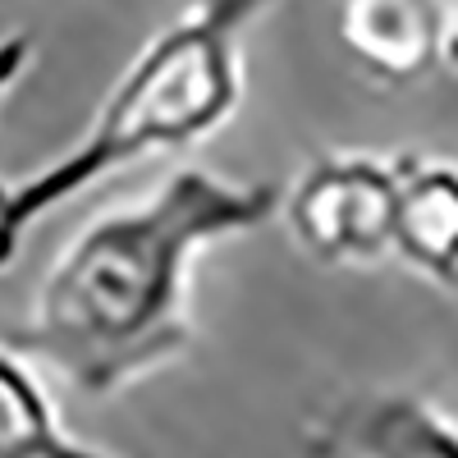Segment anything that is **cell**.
Segmentation results:
<instances>
[{
	"label": "cell",
	"mask_w": 458,
	"mask_h": 458,
	"mask_svg": "<svg viewBox=\"0 0 458 458\" xmlns=\"http://www.w3.org/2000/svg\"><path fill=\"white\" fill-rule=\"evenodd\" d=\"M276 0H188L120 73L88 133L42 170L0 179V271L28 229L83 188L157 151H179L229 124L243 101V32Z\"/></svg>",
	"instance_id": "cell-2"
},
{
	"label": "cell",
	"mask_w": 458,
	"mask_h": 458,
	"mask_svg": "<svg viewBox=\"0 0 458 458\" xmlns=\"http://www.w3.org/2000/svg\"><path fill=\"white\" fill-rule=\"evenodd\" d=\"M308 458H458V422L408 390H358L302 427Z\"/></svg>",
	"instance_id": "cell-4"
},
{
	"label": "cell",
	"mask_w": 458,
	"mask_h": 458,
	"mask_svg": "<svg viewBox=\"0 0 458 458\" xmlns=\"http://www.w3.org/2000/svg\"><path fill=\"white\" fill-rule=\"evenodd\" d=\"M436 32H440V60L458 69V0H422Z\"/></svg>",
	"instance_id": "cell-8"
},
{
	"label": "cell",
	"mask_w": 458,
	"mask_h": 458,
	"mask_svg": "<svg viewBox=\"0 0 458 458\" xmlns=\"http://www.w3.org/2000/svg\"><path fill=\"white\" fill-rule=\"evenodd\" d=\"M394 161V252L436 289H458V165L417 151Z\"/></svg>",
	"instance_id": "cell-6"
},
{
	"label": "cell",
	"mask_w": 458,
	"mask_h": 458,
	"mask_svg": "<svg viewBox=\"0 0 458 458\" xmlns=\"http://www.w3.org/2000/svg\"><path fill=\"white\" fill-rule=\"evenodd\" d=\"M399 161L367 151H326L289 193V229L321 266H376L394 252Z\"/></svg>",
	"instance_id": "cell-3"
},
{
	"label": "cell",
	"mask_w": 458,
	"mask_h": 458,
	"mask_svg": "<svg viewBox=\"0 0 458 458\" xmlns=\"http://www.w3.org/2000/svg\"><path fill=\"white\" fill-rule=\"evenodd\" d=\"M339 37L349 55L386 83H417L440 69V32L422 0H344Z\"/></svg>",
	"instance_id": "cell-7"
},
{
	"label": "cell",
	"mask_w": 458,
	"mask_h": 458,
	"mask_svg": "<svg viewBox=\"0 0 458 458\" xmlns=\"http://www.w3.org/2000/svg\"><path fill=\"white\" fill-rule=\"evenodd\" d=\"M276 211L280 188L266 179L234 183L211 170H174L157 193L97 216L55 257L10 349L97 399L138 386L193 344V261L252 234Z\"/></svg>",
	"instance_id": "cell-1"
},
{
	"label": "cell",
	"mask_w": 458,
	"mask_h": 458,
	"mask_svg": "<svg viewBox=\"0 0 458 458\" xmlns=\"http://www.w3.org/2000/svg\"><path fill=\"white\" fill-rule=\"evenodd\" d=\"M28 60H32L28 32L0 37V101L23 79ZM0 458H114V454L69 436L42 380L23 367L14 349H0Z\"/></svg>",
	"instance_id": "cell-5"
}]
</instances>
